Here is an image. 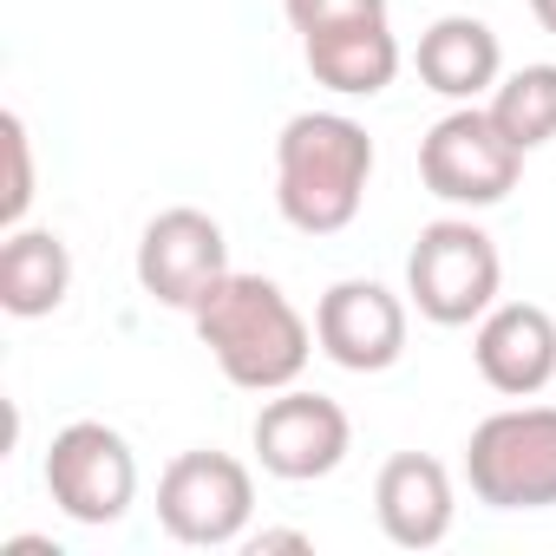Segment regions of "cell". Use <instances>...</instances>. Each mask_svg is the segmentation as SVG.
<instances>
[{
    "label": "cell",
    "mask_w": 556,
    "mask_h": 556,
    "mask_svg": "<svg viewBox=\"0 0 556 556\" xmlns=\"http://www.w3.org/2000/svg\"><path fill=\"white\" fill-rule=\"evenodd\" d=\"M406 308L413 302H400L374 275H348L315 308V341L348 374H387L406 354Z\"/></svg>",
    "instance_id": "30bf717a"
},
{
    "label": "cell",
    "mask_w": 556,
    "mask_h": 556,
    "mask_svg": "<svg viewBox=\"0 0 556 556\" xmlns=\"http://www.w3.org/2000/svg\"><path fill=\"white\" fill-rule=\"evenodd\" d=\"M484 112L497 118V131H504L523 157L543 151V144L556 138V66L536 60V66L504 73V79L491 86V105H484Z\"/></svg>",
    "instance_id": "2e32d148"
},
{
    "label": "cell",
    "mask_w": 556,
    "mask_h": 556,
    "mask_svg": "<svg viewBox=\"0 0 556 556\" xmlns=\"http://www.w3.org/2000/svg\"><path fill=\"white\" fill-rule=\"evenodd\" d=\"M465 484L491 510L556 504V406H504L465 439Z\"/></svg>",
    "instance_id": "277c9868"
},
{
    "label": "cell",
    "mask_w": 556,
    "mask_h": 556,
    "mask_svg": "<svg viewBox=\"0 0 556 556\" xmlns=\"http://www.w3.org/2000/svg\"><path fill=\"white\" fill-rule=\"evenodd\" d=\"M73 295V249L53 229H8L0 236V308L14 321H40Z\"/></svg>",
    "instance_id": "9a60e30c"
},
{
    "label": "cell",
    "mask_w": 556,
    "mask_h": 556,
    "mask_svg": "<svg viewBox=\"0 0 556 556\" xmlns=\"http://www.w3.org/2000/svg\"><path fill=\"white\" fill-rule=\"evenodd\" d=\"M530 14H536L543 34H556V0H530Z\"/></svg>",
    "instance_id": "ffe728a7"
},
{
    "label": "cell",
    "mask_w": 556,
    "mask_h": 556,
    "mask_svg": "<svg viewBox=\"0 0 556 556\" xmlns=\"http://www.w3.org/2000/svg\"><path fill=\"white\" fill-rule=\"evenodd\" d=\"M282 14H289L295 34H321V27H341V21L387 14V0H282Z\"/></svg>",
    "instance_id": "ac0fdd59"
},
{
    "label": "cell",
    "mask_w": 556,
    "mask_h": 556,
    "mask_svg": "<svg viewBox=\"0 0 556 556\" xmlns=\"http://www.w3.org/2000/svg\"><path fill=\"white\" fill-rule=\"evenodd\" d=\"M504 289V255L471 216H439L419 229L406 255V302L432 328H471L497 308Z\"/></svg>",
    "instance_id": "3957f363"
},
{
    "label": "cell",
    "mask_w": 556,
    "mask_h": 556,
    "mask_svg": "<svg viewBox=\"0 0 556 556\" xmlns=\"http://www.w3.org/2000/svg\"><path fill=\"white\" fill-rule=\"evenodd\" d=\"M413 66L426 79V92H439L452 105H478L504 79V47H497V34L478 14H445V21H432L419 34Z\"/></svg>",
    "instance_id": "4fadbf2b"
},
{
    "label": "cell",
    "mask_w": 556,
    "mask_h": 556,
    "mask_svg": "<svg viewBox=\"0 0 556 556\" xmlns=\"http://www.w3.org/2000/svg\"><path fill=\"white\" fill-rule=\"evenodd\" d=\"M517 177H523V151L497 131L484 105H452L419 138V184L452 210H491L517 190Z\"/></svg>",
    "instance_id": "5b68a950"
},
{
    "label": "cell",
    "mask_w": 556,
    "mask_h": 556,
    "mask_svg": "<svg viewBox=\"0 0 556 556\" xmlns=\"http://www.w3.org/2000/svg\"><path fill=\"white\" fill-rule=\"evenodd\" d=\"M249 445L262 458L268 478L282 484H315L328 471L348 465L354 452V419L341 413V400L328 393H308V387H282L275 400H262L255 426H249Z\"/></svg>",
    "instance_id": "ba28073f"
},
{
    "label": "cell",
    "mask_w": 556,
    "mask_h": 556,
    "mask_svg": "<svg viewBox=\"0 0 556 556\" xmlns=\"http://www.w3.org/2000/svg\"><path fill=\"white\" fill-rule=\"evenodd\" d=\"M268 549H315L308 530H255L249 536V556H268Z\"/></svg>",
    "instance_id": "d6986e66"
},
{
    "label": "cell",
    "mask_w": 556,
    "mask_h": 556,
    "mask_svg": "<svg viewBox=\"0 0 556 556\" xmlns=\"http://www.w3.org/2000/svg\"><path fill=\"white\" fill-rule=\"evenodd\" d=\"M374 184V138L348 112H295L275 138V210L302 236H341Z\"/></svg>",
    "instance_id": "7a4b0ae2"
},
{
    "label": "cell",
    "mask_w": 556,
    "mask_h": 556,
    "mask_svg": "<svg viewBox=\"0 0 556 556\" xmlns=\"http://www.w3.org/2000/svg\"><path fill=\"white\" fill-rule=\"evenodd\" d=\"M229 275V236L210 210H157L138 236V289L164 308H197L216 282Z\"/></svg>",
    "instance_id": "9c48e42d"
},
{
    "label": "cell",
    "mask_w": 556,
    "mask_h": 556,
    "mask_svg": "<svg viewBox=\"0 0 556 556\" xmlns=\"http://www.w3.org/2000/svg\"><path fill=\"white\" fill-rule=\"evenodd\" d=\"M0 151H8V190H0V229H21L34 210V131L21 112H0Z\"/></svg>",
    "instance_id": "e0dca14e"
},
{
    "label": "cell",
    "mask_w": 556,
    "mask_h": 556,
    "mask_svg": "<svg viewBox=\"0 0 556 556\" xmlns=\"http://www.w3.org/2000/svg\"><path fill=\"white\" fill-rule=\"evenodd\" d=\"M249 517H255V478L242 458L229 452H177L157 478V523L190 543V549H229L249 536Z\"/></svg>",
    "instance_id": "8992f818"
},
{
    "label": "cell",
    "mask_w": 556,
    "mask_h": 556,
    "mask_svg": "<svg viewBox=\"0 0 556 556\" xmlns=\"http://www.w3.org/2000/svg\"><path fill=\"white\" fill-rule=\"evenodd\" d=\"M374 517L387 530V543L400 549H439L452 536L458 497H452V471L426 452H393L374 478Z\"/></svg>",
    "instance_id": "7c38bea8"
},
{
    "label": "cell",
    "mask_w": 556,
    "mask_h": 556,
    "mask_svg": "<svg viewBox=\"0 0 556 556\" xmlns=\"http://www.w3.org/2000/svg\"><path fill=\"white\" fill-rule=\"evenodd\" d=\"M471 361H478L484 387L504 393V400L543 393L556 380V321H549V308H536V302H497L478 321V334H471Z\"/></svg>",
    "instance_id": "8fae6325"
},
{
    "label": "cell",
    "mask_w": 556,
    "mask_h": 556,
    "mask_svg": "<svg viewBox=\"0 0 556 556\" xmlns=\"http://www.w3.org/2000/svg\"><path fill=\"white\" fill-rule=\"evenodd\" d=\"M302 60H308V73H315L328 92H341V99H380V92L400 79V40H393L387 14L302 34Z\"/></svg>",
    "instance_id": "5bb4252c"
},
{
    "label": "cell",
    "mask_w": 556,
    "mask_h": 556,
    "mask_svg": "<svg viewBox=\"0 0 556 556\" xmlns=\"http://www.w3.org/2000/svg\"><path fill=\"white\" fill-rule=\"evenodd\" d=\"M197 341L210 348V361L223 367L229 387L242 393H282L308 374V354L321 348L315 328L302 321V308L282 295V282L249 268H229L223 282L190 308Z\"/></svg>",
    "instance_id": "6da1fadb"
},
{
    "label": "cell",
    "mask_w": 556,
    "mask_h": 556,
    "mask_svg": "<svg viewBox=\"0 0 556 556\" xmlns=\"http://www.w3.org/2000/svg\"><path fill=\"white\" fill-rule=\"evenodd\" d=\"M47 491L73 523H118L138 504V458L118 426L105 419H73L47 445Z\"/></svg>",
    "instance_id": "52a82bcc"
}]
</instances>
